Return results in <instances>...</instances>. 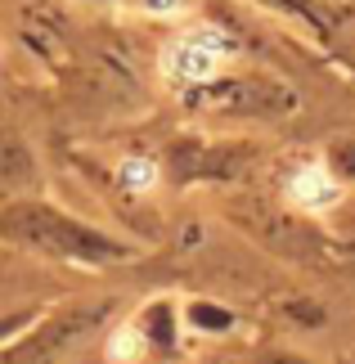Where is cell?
<instances>
[{
    "mask_svg": "<svg viewBox=\"0 0 355 364\" xmlns=\"http://www.w3.org/2000/svg\"><path fill=\"white\" fill-rule=\"evenodd\" d=\"M234 63V41L211 23L184 27L176 41H166L158 73L176 86H203V81H216L225 68Z\"/></svg>",
    "mask_w": 355,
    "mask_h": 364,
    "instance_id": "obj_1",
    "label": "cell"
},
{
    "mask_svg": "<svg viewBox=\"0 0 355 364\" xmlns=\"http://www.w3.org/2000/svg\"><path fill=\"white\" fill-rule=\"evenodd\" d=\"M288 203H297L302 212H329L342 203V185L324 162H306L288 176Z\"/></svg>",
    "mask_w": 355,
    "mask_h": 364,
    "instance_id": "obj_2",
    "label": "cell"
},
{
    "mask_svg": "<svg viewBox=\"0 0 355 364\" xmlns=\"http://www.w3.org/2000/svg\"><path fill=\"white\" fill-rule=\"evenodd\" d=\"M117 185L126 193H149L158 185V162L153 158H122L117 162Z\"/></svg>",
    "mask_w": 355,
    "mask_h": 364,
    "instance_id": "obj_3",
    "label": "cell"
},
{
    "mask_svg": "<svg viewBox=\"0 0 355 364\" xmlns=\"http://www.w3.org/2000/svg\"><path fill=\"white\" fill-rule=\"evenodd\" d=\"M144 351H149V338H144V328H139V324L117 328V333H112V342H108V360L112 364H131V360H139Z\"/></svg>",
    "mask_w": 355,
    "mask_h": 364,
    "instance_id": "obj_4",
    "label": "cell"
},
{
    "mask_svg": "<svg viewBox=\"0 0 355 364\" xmlns=\"http://www.w3.org/2000/svg\"><path fill=\"white\" fill-rule=\"evenodd\" d=\"M139 5H144V14H153V18H176L184 9V0H139Z\"/></svg>",
    "mask_w": 355,
    "mask_h": 364,
    "instance_id": "obj_5",
    "label": "cell"
}]
</instances>
